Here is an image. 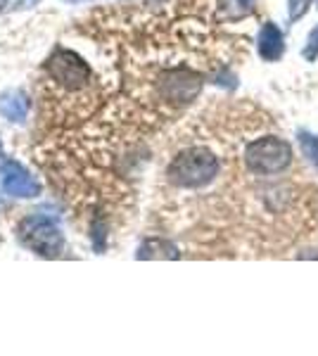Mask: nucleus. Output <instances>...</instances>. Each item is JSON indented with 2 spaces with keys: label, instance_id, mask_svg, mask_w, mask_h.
Returning <instances> with one entry per match:
<instances>
[{
  "label": "nucleus",
  "instance_id": "nucleus-1",
  "mask_svg": "<svg viewBox=\"0 0 318 356\" xmlns=\"http://www.w3.org/2000/svg\"><path fill=\"white\" fill-rule=\"evenodd\" d=\"M45 76H48L50 90L67 97L69 102L95 100V95L90 93L93 72H90L88 62L74 50L57 48L45 62Z\"/></svg>",
  "mask_w": 318,
  "mask_h": 356
},
{
  "label": "nucleus",
  "instance_id": "nucleus-2",
  "mask_svg": "<svg viewBox=\"0 0 318 356\" xmlns=\"http://www.w3.org/2000/svg\"><path fill=\"white\" fill-rule=\"evenodd\" d=\"M218 157L207 147H188L171 159L166 176L178 188H205L218 176Z\"/></svg>",
  "mask_w": 318,
  "mask_h": 356
},
{
  "label": "nucleus",
  "instance_id": "nucleus-3",
  "mask_svg": "<svg viewBox=\"0 0 318 356\" xmlns=\"http://www.w3.org/2000/svg\"><path fill=\"white\" fill-rule=\"evenodd\" d=\"M245 164L257 176L283 174L292 164V147L278 136H264L245 147Z\"/></svg>",
  "mask_w": 318,
  "mask_h": 356
},
{
  "label": "nucleus",
  "instance_id": "nucleus-4",
  "mask_svg": "<svg viewBox=\"0 0 318 356\" xmlns=\"http://www.w3.org/2000/svg\"><path fill=\"white\" fill-rule=\"evenodd\" d=\"M19 238L29 250L36 252L38 257H48V259L60 257L65 250V238H62L60 228L43 216H29L22 221Z\"/></svg>",
  "mask_w": 318,
  "mask_h": 356
},
{
  "label": "nucleus",
  "instance_id": "nucleus-5",
  "mask_svg": "<svg viewBox=\"0 0 318 356\" xmlns=\"http://www.w3.org/2000/svg\"><path fill=\"white\" fill-rule=\"evenodd\" d=\"M3 191L13 197H38L40 186L19 162H8L3 166Z\"/></svg>",
  "mask_w": 318,
  "mask_h": 356
},
{
  "label": "nucleus",
  "instance_id": "nucleus-6",
  "mask_svg": "<svg viewBox=\"0 0 318 356\" xmlns=\"http://www.w3.org/2000/svg\"><path fill=\"white\" fill-rule=\"evenodd\" d=\"M259 57L264 62H278L283 53H285V38H283V31L273 22H266L259 31Z\"/></svg>",
  "mask_w": 318,
  "mask_h": 356
},
{
  "label": "nucleus",
  "instance_id": "nucleus-7",
  "mask_svg": "<svg viewBox=\"0 0 318 356\" xmlns=\"http://www.w3.org/2000/svg\"><path fill=\"white\" fill-rule=\"evenodd\" d=\"M0 114L10 122L19 124L26 119L29 114V97L22 90H8L0 95Z\"/></svg>",
  "mask_w": 318,
  "mask_h": 356
},
{
  "label": "nucleus",
  "instance_id": "nucleus-8",
  "mask_svg": "<svg viewBox=\"0 0 318 356\" xmlns=\"http://www.w3.org/2000/svg\"><path fill=\"white\" fill-rule=\"evenodd\" d=\"M181 252L169 240H145L138 250V259H178Z\"/></svg>",
  "mask_w": 318,
  "mask_h": 356
},
{
  "label": "nucleus",
  "instance_id": "nucleus-9",
  "mask_svg": "<svg viewBox=\"0 0 318 356\" xmlns=\"http://www.w3.org/2000/svg\"><path fill=\"white\" fill-rule=\"evenodd\" d=\"M297 143H299V150H302V154L309 159V164L318 171V136L302 131V134L297 136Z\"/></svg>",
  "mask_w": 318,
  "mask_h": 356
},
{
  "label": "nucleus",
  "instance_id": "nucleus-10",
  "mask_svg": "<svg viewBox=\"0 0 318 356\" xmlns=\"http://www.w3.org/2000/svg\"><path fill=\"white\" fill-rule=\"evenodd\" d=\"M311 3L314 0H287V13H290V19H299V17H304L306 13H309Z\"/></svg>",
  "mask_w": 318,
  "mask_h": 356
},
{
  "label": "nucleus",
  "instance_id": "nucleus-11",
  "mask_svg": "<svg viewBox=\"0 0 318 356\" xmlns=\"http://www.w3.org/2000/svg\"><path fill=\"white\" fill-rule=\"evenodd\" d=\"M316 57H318V26L309 33V38H306V45H304V60L314 62Z\"/></svg>",
  "mask_w": 318,
  "mask_h": 356
},
{
  "label": "nucleus",
  "instance_id": "nucleus-12",
  "mask_svg": "<svg viewBox=\"0 0 318 356\" xmlns=\"http://www.w3.org/2000/svg\"><path fill=\"white\" fill-rule=\"evenodd\" d=\"M252 3H254V0H221L223 8H230V5H233V8H238V15H242L245 10H250Z\"/></svg>",
  "mask_w": 318,
  "mask_h": 356
},
{
  "label": "nucleus",
  "instance_id": "nucleus-13",
  "mask_svg": "<svg viewBox=\"0 0 318 356\" xmlns=\"http://www.w3.org/2000/svg\"><path fill=\"white\" fill-rule=\"evenodd\" d=\"M26 0H0V13H13V10L22 8Z\"/></svg>",
  "mask_w": 318,
  "mask_h": 356
},
{
  "label": "nucleus",
  "instance_id": "nucleus-14",
  "mask_svg": "<svg viewBox=\"0 0 318 356\" xmlns=\"http://www.w3.org/2000/svg\"><path fill=\"white\" fill-rule=\"evenodd\" d=\"M0 157H3V150H0Z\"/></svg>",
  "mask_w": 318,
  "mask_h": 356
}]
</instances>
